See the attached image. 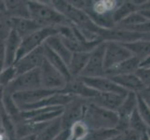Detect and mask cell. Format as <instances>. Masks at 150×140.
Instances as JSON below:
<instances>
[{
  "label": "cell",
  "mask_w": 150,
  "mask_h": 140,
  "mask_svg": "<svg viewBox=\"0 0 150 140\" xmlns=\"http://www.w3.org/2000/svg\"><path fill=\"white\" fill-rule=\"evenodd\" d=\"M55 9L64 15L68 22L79 29L88 41L101 39L105 29L96 25L89 14L84 10L73 6L69 1H49ZM102 40V39H101Z\"/></svg>",
  "instance_id": "1"
},
{
  "label": "cell",
  "mask_w": 150,
  "mask_h": 140,
  "mask_svg": "<svg viewBox=\"0 0 150 140\" xmlns=\"http://www.w3.org/2000/svg\"><path fill=\"white\" fill-rule=\"evenodd\" d=\"M81 121L87 124L91 131L110 130L117 128L120 117L117 112L96 106L88 100Z\"/></svg>",
  "instance_id": "2"
},
{
  "label": "cell",
  "mask_w": 150,
  "mask_h": 140,
  "mask_svg": "<svg viewBox=\"0 0 150 140\" xmlns=\"http://www.w3.org/2000/svg\"><path fill=\"white\" fill-rule=\"evenodd\" d=\"M30 19L37 23L40 28L59 27L69 22L47 1H27Z\"/></svg>",
  "instance_id": "3"
},
{
  "label": "cell",
  "mask_w": 150,
  "mask_h": 140,
  "mask_svg": "<svg viewBox=\"0 0 150 140\" xmlns=\"http://www.w3.org/2000/svg\"><path fill=\"white\" fill-rule=\"evenodd\" d=\"M57 34H58L57 27L56 28L55 27L40 28L37 31H35L34 33L28 35L27 37L22 38L20 48L18 50L16 62L20 60L22 57H23L24 55H26L27 53L33 51L34 50L44 45L46 40L49 38L52 37V36L57 35ZM16 62H15V63H16Z\"/></svg>",
  "instance_id": "4"
},
{
  "label": "cell",
  "mask_w": 150,
  "mask_h": 140,
  "mask_svg": "<svg viewBox=\"0 0 150 140\" xmlns=\"http://www.w3.org/2000/svg\"><path fill=\"white\" fill-rule=\"evenodd\" d=\"M39 88H42V86H41L39 68H38L18 75L11 83L5 88L4 92L12 95L15 92L39 89Z\"/></svg>",
  "instance_id": "5"
},
{
  "label": "cell",
  "mask_w": 150,
  "mask_h": 140,
  "mask_svg": "<svg viewBox=\"0 0 150 140\" xmlns=\"http://www.w3.org/2000/svg\"><path fill=\"white\" fill-rule=\"evenodd\" d=\"M41 86L44 89L51 91H62L67 80L60 72L55 69L47 60H44L39 67Z\"/></svg>",
  "instance_id": "6"
},
{
  "label": "cell",
  "mask_w": 150,
  "mask_h": 140,
  "mask_svg": "<svg viewBox=\"0 0 150 140\" xmlns=\"http://www.w3.org/2000/svg\"><path fill=\"white\" fill-rule=\"evenodd\" d=\"M105 42L100 43L96 48L91 51L90 58L82 71L80 77H105V70L103 65V59H105Z\"/></svg>",
  "instance_id": "7"
},
{
  "label": "cell",
  "mask_w": 150,
  "mask_h": 140,
  "mask_svg": "<svg viewBox=\"0 0 150 140\" xmlns=\"http://www.w3.org/2000/svg\"><path fill=\"white\" fill-rule=\"evenodd\" d=\"M88 100L80 97H75L71 102H69L65 107L60 117L61 125L63 130L68 129L72 124L77 121L82 120L84 108Z\"/></svg>",
  "instance_id": "8"
},
{
  "label": "cell",
  "mask_w": 150,
  "mask_h": 140,
  "mask_svg": "<svg viewBox=\"0 0 150 140\" xmlns=\"http://www.w3.org/2000/svg\"><path fill=\"white\" fill-rule=\"evenodd\" d=\"M132 54L127 48L122 44L113 41H106L105 50V59H103V65L105 70H108L112 67L122 63L123 61L129 59Z\"/></svg>",
  "instance_id": "9"
},
{
  "label": "cell",
  "mask_w": 150,
  "mask_h": 140,
  "mask_svg": "<svg viewBox=\"0 0 150 140\" xmlns=\"http://www.w3.org/2000/svg\"><path fill=\"white\" fill-rule=\"evenodd\" d=\"M57 92H60V91H51V90L44 89V88H39V89L15 92L11 96H12L14 103L16 104L20 109V108H22L23 107H27V106L34 105V104H37Z\"/></svg>",
  "instance_id": "10"
},
{
  "label": "cell",
  "mask_w": 150,
  "mask_h": 140,
  "mask_svg": "<svg viewBox=\"0 0 150 140\" xmlns=\"http://www.w3.org/2000/svg\"><path fill=\"white\" fill-rule=\"evenodd\" d=\"M44 60V45H42L39 48L24 55L14 64V66L17 71V75H21L26 73L28 71L39 68Z\"/></svg>",
  "instance_id": "11"
},
{
  "label": "cell",
  "mask_w": 150,
  "mask_h": 140,
  "mask_svg": "<svg viewBox=\"0 0 150 140\" xmlns=\"http://www.w3.org/2000/svg\"><path fill=\"white\" fill-rule=\"evenodd\" d=\"M80 79L84 81V83L97 92H113L126 95L129 92L124 90L123 88L118 86L116 82H114L108 77H83Z\"/></svg>",
  "instance_id": "12"
},
{
  "label": "cell",
  "mask_w": 150,
  "mask_h": 140,
  "mask_svg": "<svg viewBox=\"0 0 150 140\" xmlns=\"http://www.w3.org/2000/svg\"><path fill=\"white\" fill-rule=\"evenodd\" d=\"M62 92L87 100L92 99L99 93L93 89L90 88L88 85H86L84 81L80 79V77H72L71 80H69L66 82V84L64 89L62 90Z\"/></svg>",
  "instance_id": "13"
},
{
  "label": "cell",
  "mask_w": 150,
  "mask_h": 140,
  "mask_svg": "<svg viewBox=\"0 0 150 140\" xmlns=\"http://www.w3.org/2000/svg\"><path fill=\"white\" fill-rule=\"evenodd\" d=\"M126 95H120V93H113V92H99L98 95L89 100L90 102L95 104L96 106H99L101 107L106 108L112 111H117V109L121 106Z\"/></svg>",
  "instance_id": "14"
},
{
  "label": "cell",
  "mask_w": 150,
  "mask_h": 140,
  "mask_svg": "<svg viewBox=\"0 0 150 140\" xmlns=\"http://www.w3.org/2000/svg\"><path fill=\"white\" fill-rule=\"evenodd\" d=\"M21 41H22V38H20V36L14 30L10 31L7 38L4 40L6 67L14 65L17 59V54L21 45Z\"/></svg>",
  "instance_id": "15"
},
{
  "label": "cell",
  "mask_w": 150,
  "mask_h": 140,
  "mask_svg": "<svg viewBox=\"0 0 150 140\" xmlns=\"http://www.w3.org/2000/svg\"><path fill=\"white\" fill-rule=\"evenodd\" d=\"M140 65H141V60L132 55L129 59L123 61L122 63L106 70L105 76L108 77H111L120 76V75L134 74L139 69Z\"/></svg>",
  "instance_id": "16"
},
{
  "label": "cell",
  "mask_w": 150,
  "mask_h": 140,
  "mask_svg": "<svg viewBox=\"0 0 150 140\" xmlns=\"http://www.w3.org/2000/svg\"><path fill=\"white\" fill-rule=\"evenodd\" d=\"M110 79L114 82H116L118 86H120L129 92L138 93L144 88L142 81L139 80V77L136 76L135 73L115 76V77H111Z\"/></svg>",
  "instance_id": "17"
},
{
  "label": "cell",
  "mask_w": 150,
  "mask_h": 140,
  "mask_svg": "<svg viewBox=\"0 0 150 140\" xmlns=\"http://www.w3.org/2000/svg\"><path fill=\"white\" fill-rule=\"evenodd\" d=\"M11 29L16 32L21 38L27 37L35 31L40 29L39 25L30 18H11L10 17Z\"/></svg>",
  "instance_id": "18"
},
{
  "label": "cell",
  "mask_w": 150,
  "mask_h": 140,
  "mask_svg": "<svg viewBox=\"0 0 150 140\" xmlns=\"http://www.w3.org/2000/svg\"><path fill=\"white\" fill-rule=\"evenodd\" d=\"M91 53H72V57L69 61L68 71L71 77H80L82 71L84 70L85 66L90 58Z\"/></svg>",
  "instance_id": "19"
},
{
  "label": "cell",
  "mask_w": 150,
  "mask_h": 140,
  "mask_svg": "<svg viewBox=\"0 0 150 140\" xmlns=\"http://www.w3.org/2000/svg\"><path fill=\"white\" fill-rule=\"evenodd\" d=\"M45 45H47L54 53L60 56L61 58L68 65L72 57V53L67 49V47L64 43V41L61 39V38L58 35H54L52 37L49 38L46 40Z\"/></svg>",
  "instance_id": "20"
},
{
  "label": "cell",
  "mask_w": 150,
  "mask_h": 140,
  "mask_svg": "<svg viewBox=\"0 0 150 140\" xmlns=\"http://www.w3.org/2000/svg\"><path fill=\"white\" fill-rule=\"evenodd\" d=\"M44 55H45V59L47 60L55 69L58 70L60 73L65 77V80L67 81L72 79L70 74H69L67 64L61 58L60 56H58L56 53H54L53 51L45 44H44Z\"/></svg>",
  "instance_id": "21"
},
{
  "label": "cell",
  "mask_w": 150,
  "mask_h": 140,
  "mask_svg": "<svg viewBox=\"0 0 150 140\" xmlns=\"http://www.w3.org/2000/svg\"><path fill=\"white\" fill-rule=\"evenodd\" d=\"M122 45L130 50L133 56L140 59L141 62L150 55V41L148 40L140 39L130 43H123Z\"/></svg>",
  "instance_id": "22"
},
{
  "label": "cell",
  "mask_w": 150,
  "mask_h": 140,
  "mask_svg": "<svg viewBox=\"0 0 150 140\" xmlns=\"http://www.w3.org/2000/svg\"><path fill=\"white\" fill-rule=\"evenodd\" d=\"M7 14L11 18H30L27 1H5Z\"/></svg>",
  "instance_id": "23"
},
{
  "label": "cell",
  "mask_w": 150,
  "mask_h": 140,
  "mask_svg": "<svg viewBox=\"0 0 150 140\" xmlns=\"http://www.w3.org/2000/svg\"><path fill=\"white\" fill-rule=\"evenodd\" d=\"M138 9V6H136L133 1H120L117 8L112 13L113 23H115V25H117L124 18H126L128 15H130L134 11H137Z\"/></svg>",
  "instance_id": "24"
},
{
  "label": "cell",
  "mask_w": 150,
  "mask_h": 140,
  "mask_svg": "<svg viewBox=\"0 0 150 140\" xmlns=\"http://www.w3.org/2000/svg\"><path fill=\"white\" fill-rule=\"evenodd\" d=\"M67 130H68L67 140H83L91 132L89 127L83 121H77L74 122Z\"/></svg>",
  "instance_id": "25"
},
{
  "label": "cell",
  "mask_w": 150,
  "mask_h": 140,
  "mask_svg": "<svg viewBox=\"0 0 150 140\" xmlns=\"http://www.w3.org/2000/svg\"><path fill=\"white\" fill-rule=\"evenodd\" d=\"M63 129L61 125L60 118L53 121L43 132L38 134L35 140H52Z\"/></svg>",
  "instance_id": "26"
},
{
  "label": "cell",
  "mask_w": 150,
  "mask_h": 140,
  "mask_svg": "<svg viewBox=\"0 0 150 140\" xmlns=\"http://www.w3.org/2000/svg\"><path fill=\"white\" fill-rule=\"evenodd\" d=\"M146 21H147V20L144 19L142 16V14L137 10V11H134V12L131 13L130 15H128V16L126 18H124L121 22L118 23L116 26L129 30L133 26H136L138 24L144 23Z\"/></svg>",
  "instance_id": "27"
},
{
  "label": "cell",
  "mask_w": 150,
  "mask_h": 140,
  "mask_svg": "<svg viewBox=\"0 0 150 140\" xmlns=\"http://www.w3.org/2000/svg\"><path fill=\"white\" fill-rule=\"evenodd\" d=\"M129 129L136 131L142 134L147 132V127L143 122L140 114L138 112L137 107L133 110L132 115L129 118Z\"/></svg>",
  "instance_id": "28"
},
{
  "label": "cell",
  "mask_w": 150,
  "mask_h": 140,
  "mask_svg": "<svg viewBox=\"0 0 150 140\" xmlns=\"http://www.w3.org/2000/svg\"><path fill=\"white\" fill-rule=\"evenodd\" d=\"M17 76V71L14 65L5 67L0 73V85L6 88L8 84L11 83Z\"/></svg>",
  "instance_id": "29"
},
{
  "label": "cell",
  "mask_w": 150,
  "mask_h": 140,
  "mask_svg": "<svg viewBox=\"0 0 150 140\" xmlns=\"http://www.w3.org/2000/svg\"><path fill=\"white\" fill-rule=\"evenodd\" d=\"M137 109L143 122L146 124V126L150 130V107L138 95H137Z\"/></svg>",
  "instance_id": "30"
},
{
  "label": "cell",
  "mask_w": 150,
  "mask_h": 140,
  "mask_svg": "<svg viewBox=\"0 0 150 140\" xmlns=\"http://www.w3.org/2000/svg\"><path fill=\"white\" fill-rule=\"evenodd\" d=\"M135 74L144 87L150 86V67H139Z\"/></svg>",
  "instance_id": "31"
},
{
  "label": "cell",
  "mask_w": 150,
  "mask_h": 140,
  "mask_svg": "<svg viewBox=\"0 0 150 140\" xmlns=\"http://www.w3.org/2000/svg\"><path fill=\"white\" fill-rule=\"evenodd\" d=\"M129 31H132V32H136V33H140V34H148L150 33V21H146L144 23H140L136 25V26H133L131 29H129Z\"/></svg>",
  "instance_id": "32"
},
{
  "label": "cell",
  "mask_w": 150,
  "mask_h": 140,
  "mask_svg": "<svg viewBox=\"0 0 150 140\" xmlns=\"http://www.w3.org/2000/svg\"><path fill=\"white\" fill-rule=\"evenodd\" d=\"M142 134L136 131L128 129L127 131L121 134V140H141Z\"/></svg>",
  "instance_id": "33"
},
{
  "label": "cell",
  "mask_w": 150,
  "mask_h": 140,
  "mask_svg": "<svg viewBox=\"0 0 150 140\" xmlns=\"http://www.w3.org/2000/svg\"><path fill=\"white\" fill-rule=\"evenodd\" d=\"M136 95L141 97V99L150 107V86L144 87L140 92L136 93Z\"/></svg>",
  "instance_id": "34"
},
{
  "label": "cell",
  "mask_w": 150,
  "mask_h": 140,
  "mask_svg": "<svg viewBox=\"0 0 150 140\" xmlns=\"http://www.w3.org/2000/svg\"><path fill=\"white\" fill-rule=\"evenodd\" d=\"M6 67V61H5V48L4 40H0V73Z\"/></svg>",
  "instance_id": "35"
},
{
  "label": "cell",
  "mask_w": 150,
  "mask_h": 140,
  "mask_svg": "<svg viewBox=\"0 0 150 140\" xmlns=\"http://www.w3.org/2000/svg\"><path fill=\"white\" fill-rule=\"evenodd\" d=\"M68 139V130H62L52 140H67Z\"/></svg>",
  "instance_id": "36"
},
{
  "label": "cell",
  "mask_w": 150,
  "mask_h": 140,
  "mask_svg": "<svg viewBox=\"0 0 150 140\" xmlns=\"http://www.w3.org/2000/svg\"><path fill=\"white\" fill-rule=\"evenodd\" d=\"M139 12L142 14V16L146 19L147 21H150V9H139Z\"/></svg>",
  "instance_id": "37"
},
{
  "label": "cell",
  "mask_w": 150,
  "mask_h": 140,
  "mask_svg": "<svg viewBox=\"0 0 150 140\" xmlns=\"http://www.w3.org/2000/svg\"><path fill=\"white\" fill-rule=\"evenodd\" d=\"M4 89L5 88L3 86L0 85V113H1L4 109L3 107V96H4Z\"/></svg>",
  "instance_id": "38"
},
{
  "label": "cell",
  "mask_w": 150,
  "mask_h": 140,
  "mask_svg": "<svg viewBox=\"0 0 150 140\" xmlns=\"http://www.w3.org/2000/svg\"><path fill=\"white\" fill-rule=\"evenodd\" d=\"M140 67H150V55L141 62Z\"/></svg>",
  "instance_id": "39"
},
{
  "label": "cell",
  "mask_w": 150,
  "mask_h": 140,
  "mask_svg": "<svg viewBox=\"0 0 150 140\" xmlns=\"http://www.w3.org/2000/svg\"><path fill=\"white\" fill-rule=\"evenodd\" d=\"M4 13H7L6 4H5V1H0V14H4Z\"/></svg>",
  "instance_id": "40"
},
{
  "label": "cell",
  "mask_w": 150,
  "mask_h": 140,
  "mask_svg": "<svg viewBox=\"0 0 150 140\" xmlns=\"http://www.w3.org/2000/svg\"><path fill=\"white\" fill-rule=\"evenodd\" d=\"M150 9V1H144L140 6V8H139V9Z\"/></svg>",
  "instance_id": "41"
},
{
  "label": "cell",
  "mask_w": 150,
  "mask_h": 140,
  "mask_svg": "<svg viewBox=\"0 0 150 140\" xmlns=\"http://www.w3.org/2000/svg\"><path fill=\"white\" fill-rule=\"evenodd\" d=\"M37 136H24V137H21L18 138L17 140H35Z\"/></svg>",
  "instance_id": "42"
},
{
  "label": "cell",
  "mask_w": 150,
  "mask_h": 140,
  "mask_svg": "<svg viewBox=\"0 0 150 140\" xmlns=\"http://www.w3.org/2000/svg\"><path fill=\"white\" fill-rule=\"evenodd\" d=\"M142 39H144V40H148V41H150V33L143 35V38H142Z\"/></svg>",
  "instance_id": "43"
},
{
  "label": "cell",
  "mask_w": 150,
  "mask_h": 140,
  "mask_svg": "<svg viewBox=\"0 0 150 140\" xmlns=\"http://www.w3.org/2000/svg\"><path fill=\"white\" fill-rule=\"evenodd\" d=\"M141 140H150V139H149V136H148V134H147V132L142 134V139H141Z\"/></svg>",
  "instance_id": "44"
},
{
  "label": "cell",
  "mask_w": 150,
  "mask_h": 140,
  "mask_svg": "<svg viewBox=\"0 0 150 140\" xmlns=\"http://www.w3.org/2000/svg\"><path fill=\"white\" fill-rule=\"evenodd\" d=\"M147 134H148L149 139H150V130H149V129H147Z\"/></svg>",
  "instance_id": "45"
}]
</instances>
